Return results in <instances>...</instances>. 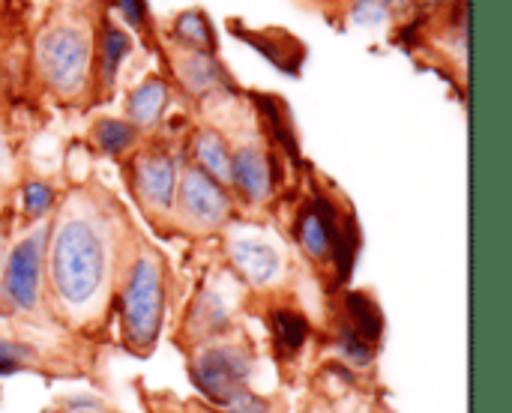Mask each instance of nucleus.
Instances as JSON below:
<instances>
[{
	"mask_svg": "<svg viewBox=\"0 0 512 413\" xmlns=\"http://www.w3.org/2000/svg\"><path fill=\"white\" fill-rule=\"evenodd\" d=\"M105 276L102 234L87 219H66L51 246V282L66 306H84L96 297Z\"/></svg>",
	"mask_w": 512,
	"mask_h": 413,
	"instance_id": "1",
	"label": "nucleus"
},
{
	"mask_svg": "<svg viewBox=\"0 0 512 413\" xmlns=\"http://www.w3.org/2000/svg\"><path fill=\"white\" fill-rule=\"evenodd\" d=\"M165 315V285L162 270L153 258H138L126 291H123V324H126V342L138 351H147L162 327Z\"/></svg>",
	"mask_w": 512,
	"mask_h": 413,
	"instance_id": "2",
	"label": "nucleus"
},
{
	"mask_svg": "<svg viewBox=\"0 0 512 413\" xmlns=\"http://www.w3.org/2000/svg\"><path fill=\"white\" fill-rule=\"evenodd\" d=\"M252 375V360L243 348L237 345H213V348H204L195 363H192V381L195 387L225 405L228 399H234L237 393L246 390V381Z\"/></svg>",
	"mask_w": 512,
	"mask_h": 413,
	"instance_id": "3",
	"label": "nucleus"
},
{
	"mask_svg": "<svg viewBox=\"0 0 512 413\" xmlns=\"http://www.w3.org/2000/svg\"><path fill=\"white\" fill-rule=\"evenodd\" d=\"M39 66L45 72V78L57 87V90H75L84 78L87 60H90V42L78 27H51L36 48Z\"/></svg>",
	"mask_w": 512,
	"mask_h": 413,
	"instance_id": "4",
	"label": "nucleus"
},
{
	"mask_svg": "<svg viewBox=\"0 0 512 413\" xmlns=\"http://www.w3.org/2000/svg\"><path fill=\"white\" fill-rule=\"evenodd\" d=\"M45 228H36L6 258L3 270V291L18 309H33L39 303V279H42V255H45Z\"/></svg>",
	"mask_w": 512,
	"mask_h": 413,
	"instance_id": "5",
	"label": "nucleus"
},
{
	"mask_svg": "<svg viewBox=\"0 0 512 413\" xmlns=\"http://www.w3.org/2000/svg\"><path fill=\"white\" fill-rule=\"evenodd\" d=\"M180 210L183 219L195 228H219L228 216V195L222 186L201 168H189L180 183Z\"/></svg>",
	"mask_w": 512,
	"mask_h": 413,
	"instance_id": "6",
	"label": "nucleus"
},
{
	"mask_svg": "<svg viewBox=\"0 0 512 413\" xmlns=\"http://www.w3.org/2000/svg\"><path fill=\"white\" fill-rule=\"evenodd\" d=\"M174 162L165 153H144L135 162V189L150 210H168L174 201Z\"/></svg>",
	"mask_w": 512,
	"mask_h": 413,
	"instance_id": "7",
	"label": "nucleus"
},
{
	"mask_svg": "<svg viewBox=\"0 0 512 413\" xmlns=\"http://www.w3.org/2000/svg\"><path fill=\"white\" fill-rule=\"evenodd\" d=\"M231 258L237 264V270L252 282V285H267L279 276V252L264 243V240H252V237H240L231 243Z\"/></svg>",
	"mask_w": 512,
	"mask_h": 413,
	"instance_id": "8",
	"label": "nucleus"
},
{
	"mask_svg": "<svg viewBox=\"0 0 512 413\" xmlns=\"http://www.w3.org/2000/svg\"><path fill=\"white\" fill-rule=\"evenodd\" d=\"M231 183L249 198L264 201L270 195V165L258 147H240L231 156Z\"/></svg>",
	"mask_w": 512,
	"mask_h": 413,
	"instance_id": "9",
	"label": "nucleus"
},
{
	"mask_svg": "<svg viewBox=\"0 0 512 413\" xmlns=\"http://www.w3.org/2000/svg\"><path fill=\"white\" fill-rule=\"evenodd\" d=\"M168 102V87L159 78H147L144 84H138L126 102V114L135 126H153L162 117V108Z\"/></svg>",
	"mask_w": 512,
	"mask_h": 413,
	"instance_id": "10",
	"label": "nucleus"
},
{
	"mask_svg": "<svg viewBox=\"0 0 512 413\" xmlns=\"http://www.w3.org/2000/svg\"><path fill=\"white\" fill-rule=\"evenodd\" d=\"M195 156L201 162V171L210 174L216 183L219 180H231V153L222 141V135L204 129L195 135Z\"/></svg>",
	"mask_w": 512,
	"mask_h": 413,
	"instance_id": "11",
	"label": "nucleus"
},
{
	"mask_svg": "<svg viewBox=\"0 0 512 413\" xmlns=\"http://www.w3.org/2000/svg\"><path fill=\"white\" fill-rule=\"evenodd\" d=\"M345 306H348V315H351L348 327H354L369 345H375L381 339V333H384V318H381L378 306L366 294H357V291H351L345 297Z\"/></svg>",
	"mask_w": 512,
	"mask_h": 413,
	"instance_id": "12",
	"label": "nucleus"
},
{
	"mask_svg": "<svg viewBox=\"0 0 512 413\" xmlns=\"http://www.w3.org/2000/svg\"><path fill=\"white\" fill-rule=\"evenodd\" d=\"M174 33H177V39H180L183 45L195 48L198 54H210V51L216 48V33H213L207 15L198 12V9L183 12V15L177 18V24H174Z\"/></svg>",
	"mask_w": 512,
	"mask_h": 413,
	"instance_id": "13",
	"label": "nucleus"
},
{
	"mask_svg": "<svg viewBox=\"0 0 512 413\" xmlns=\"http://www.w3.org/2000/svg\"><path fill=\"white\" fill-rule=\"evenodd\" d=\"M273 339L282 351H300L309 339V321L294 309H276L270 315Z\"/></svg>",
	"mask_w": 512,
	"mask_h": 413,
	"instance_id": "14",
	"label": "nucleus"
},
{
	"mask_svg": "<svg viewBox=\"0 0 512 413\" xmlns=\"http://www.w3.org/2000/svg\"><path fill=\"white\" fill-rule=\"evenodd\" d=\"M126 54H129V36L120 27H114L111 21H105V30H102V78L108 87H111L117 66Z\"/></svg>",
	"mask_w": 512,
	"mask_h": 413,
	"instance_id": "15",
	"label": "nucleus"
},
{
	"mask_svg": "<svg viewBox=\"0 0 512 413\" xmlns=\"http://www.w3.org/2000/svg\"><path fill=\"white\" fill-rule=\"evenodd\" d=\"M180 72H183V81H186L195 93H201V90H207V87H213V84L222 81V72H219V66L213 63V57H210V54H198V51H195L189 60L180 63Z\"/></svg>",
	"mask_w": 512,
	"mask_h": 413,
	"instance_id": "16",
	"label": "nucleus"
},
{
	"mask_svg": "<svg viewBox=\"0 0 512 413\" xmlns=\"http://www.w3.org/2000/svg\"><path fill=\"white\" fill-rule=\"evenodd\" d=\"M93 138H96V144H99L108 156H117V153H123V150L135 141V129H132V123L99 120L96 129H93Z\"/></svg>",
	"mask_w": 512,
	"mask_h": 413,
	"instance_id": "17",
	"label": "nucleus"
},
{
	"mask_svg": "<svg viewBox=\"0 0 512 413\" xmlns=\"http://www.w3.org/2000/svg\"><path fill=\"white\" fill-rule=\"evenodd\" d=\"M405 6H408V0H357L354 21L357 24H381L390 18V12H399Z\"/></svg>",
	"mask_w": 512,
	"mask_h": 413,
	"instance_id": "18",
	"label": "nucleus"
},
{
	"mask_svg": "<svg viewBox=\"0 0 512 413\" xmlns=\"http://www.w3.org/2000/svg\"><path fill=\"white\" fill-rule=\"evenodd\" d=\"M195 321L201 324V336H210V333H219L225 324H228V309L216 300V297H210V294H204L201 300H198V312H195Z\"/></svg>",
	"mask_w": 512,
	"mask_h": 413,
	"instance_id": "19",
	"label": "nucleus"
},
{
	"mask_svg": "<svg viewBox=\"0 0 512 413\" xmlns=\"http://www.w3.org/2000/svg\"><path fill=\"white\" fill-rule=\"evenodd\" d=\"M339 351H342L345 363H351V366H369L372 363V345L354 327H345L339 333Z\"/></svg>",
	"mask_w": 512,
	"mask_h": 413,
	"instance_id": "20",
	"label": "nucleus"
},
{
	"mask_svg": "<svg viewBox=\"0 0 512 413\" xmlns=\"http://www.w3.org/2000/svg\"><path fill=\"white\" fill-rule=\"evenodd\" d=\"M51 204H54V192L45 183H27L24 186V213L27 216L39 219L51 210Z\"/></svg>",
	"mask_w": 512,
	"mask_h": 413,
	"instance_id": "21",
	"label": "nucleus"
},
{
	"mask_svg": "<svg viewBox=\"0 0 512 413\" xmlns=\"http://www.w3.org/2000/svg\"><path fill=\"white\" fill-rule=\"evenodd\" d=\"M222 408H225V413H270V405H267L264 399H258L255 393H249V390L237 393V396L228 399Z\"/></svg>",
	"mask_w": 512,
	"mask_h": 413,
	"instance_id": "22",
	"label": "nucleus"
},
{
	"mask_svg": "<svg viewBox=\"0 0 512 413\" xmlns=\"http://www.w3.org/2000/svg\"><path fill=\"white\" fill-rule=\"evenodd\" d=\"M117 6H120L123 18H126L129 24H141V21H144V12H147L144 0H117Z\"/></svg>",
	"mask_w": 512,
	"mask_h": 413,
	"instance_id": "23",
	"label": "nucleus"
},
{
	"mask_svg": "<svg viewBox=\"0 0 512 413\" xmlns=\"http://www.w3.org/2000/svg\"><path fill=\"white\" fill-rule=\"evenodd\" d=\"M18 348L15 345H0V375H12L18 372Z\"/></svg>",
	"mask_w": 512,
	"mask_h": 413,
	"instance_id": "24",
	"label": "nucleus"
},
{
	"mask_svg": "<svg viewBox=\"0 0 512 413\" xmlns=\"http://www.w3.org/2000/svg\"><path fill=\"white\" fill-rule=\"evenodd\" d=\"M48 413H54V411H48Z\"/></svg>",
	"mask_w": 512,
	"mask_h": 413,
	"instance_id": "25",
	"label": "nucleus"
}]
</instances>
